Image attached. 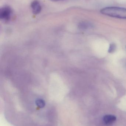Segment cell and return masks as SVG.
<instances>
[{"instance_id": "obj_1", "label": "cell", "mask_w": 126, "mask_h": 126, "mask_svg": "<svg viewBox=\"0 0 126 126\" xmlns=\"http://www.w3.org/2000/svg\"><path fill=\"white\" fill-rule=\"evenodd\" d=\"M101 14L109 17L126 19V8L117 6L104 7L100 10Z\"/></svg>"}, {"instance_id": "obj_2", "label": "cell", "mask_w": 126, "mask_h": 126, "mask_svg": "<svg viewBox=\"0 0 126 126\" xmlns=\"http://www.w3.org/2000/svg\"><path fill=\"white\" fill-rule=\"evenodd\" d=\"M12 15V8L8 6H5L0 10V18L5 21H8L11 18Z\"/></svg>"}, {"instance_id": "obj_3", "label": "cell", "mask_w": 126, "mask_h": 126, "mask_svg": "<svg viewBox=\"0 0 126 126\" xmlns=\"http://www.w3.org/2000/svg\"><path fill=\"white\" fill-rule=\"evenodd\" d=\"M31 8L33 13L34 15H37L41 11V5L40 2L37 0H35L31 3Z\"/></svg>"}, {"instance_id": "obj_4", "label": "cell", "mask_w": 126, "mask_h": 126, "mask_svg": "<svg viewBox=\"0 0 126 126\" xmlns=\"http://www.w3.org/2000/svg\"><path fill=\"white\" fill-rule=\"evenodd\" d=\"M116 117L112 115H107L103 117V121L106 125L111 126L116 121Z\"/></svg>"}, {"instance_id": "obj_5", "label": "cell", "mask_w": 126, "mask_h": 126, "mask_svg": "<svg viewBox=\"0 0 126 126\" xmlns=\"http://www.w3.org/2000/svg\"><path fill=\"white\" fill-rule=\"evenodd\" d=\"M36 104L38 108L42 109L45 107L46 103L44 100L41 99H38L36 101Z\"/></svg>"}, {"instance_id": "obj_6", "label": "cell", "mask_w": 126, "mask_h": 126, "mask_svg": "<svg viewBox=\"0 0 126 126\" xmlns=\"http://www.w3.org/2000/svg\"><path fill=\"white\" fill-rule=\"evenodd\" d=\"M92 24L88 22H83L80 24V27L83 29H88L92 27Z\"/></svg>"}, {"instance_id": "obj_7", "label": "cell", "mask_w": 126, "mask_h": 126, "mask_svg": "<svg viewBox=\"0 0 126 126\" xmlns=\"http://www.w3.org/2000/svg\"><path fill=\"white\" fill-rule=\"evenodd\" d=\"M116 48V46L114 44H112L110 45V47L109 49V52L110 53L113 52L115 51V49Z\"/></svg>"}, {"instance_id": "obj_8", "label": "cell", "mask_w": 126, "mask_h": 126, "mask_svg": "<svg viewBox=\"0 0 126 126\" xmlns=\"http://www.w3.org/2000/svg\"><path fill=\"white\" fill-rule=\"evenodd\" d=\"M51 0L54 1H58L61 0Z\"/></svg>"}]
</instances>
